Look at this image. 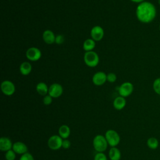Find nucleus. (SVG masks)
I'll return each instance as SVG.
<instances>
[{
  "mask_svg": "<svg viewBox=\"0 0 160 160\" xmlns=\"http://www.w3.org/2000/svg\"><path fill=\"white\" fill-rule=\"evenodd\" d=\"M109 156L111 160H119L121 159V152L116 147H112L109 151Z\"/></svg>",
  "mask_w": 160,
  "mask_h": 160,
  "instance_id": "obj_17",
  "label": "nucleus"
},
{
  "mask_svg": "<svg viewBox=\"0 0 160 160\" xmlns=\"http://www.w3.org/2000/svg\"><path fill=\"white\" fill-rule=\"evenodd\" d=\"M84 61L87 66L95 67L99 62V57L96 52L94 51H88L84 56Z\"/></svg>",
  "mask_w": 160,
  "mask_h": 160,
  "instance_id": "obj_4",
  "label": "nucleus"
},
{
  "mask_svg": "<svg viewBox=\"0 0 160 160\" xmlns=\"http://www.w3.org/2000/svg\"><path fill=\"white\" fill-rule=\"evenodd\" d=\"M2 92L7 96H11L15 92V86L10 81H4L1 85Z\"/></svg>",
  "mask_w": 160,
  "mask_h": 160,
  "instance_id": "obj_7",
  "label": "nucleus"
},
{
  "mask_svg": "<svg viewBox=\"0 0 160 160\" xmlns=\"http://www.w3.org/2000/svg\"><path fill=\"white\" fill-rule=\"evenodd\" d=\"M12 148L11 139L7 137H2L0 139V149L2 151H8Z\"/></svg>",
  "mask_w": 160,
  "mask_h": 160,
  "instance_id": "obj_13",
  "label": "nucleus"
},
{
  "mask_svg": "<svg viewBox=\"0 0 160 160\" xmlns=\"http://www.w3.org/2000/svg\"><path fill=\"white\" fill-rule=\"evenodd\" d=\"M59 135L62 138V139H67L71 133V131H70V128L68 126L63 124L62 126H60V128H59Z\"/></svg>",
  "mask_w": 160,
  "mask_h": 160,
  "instance_id": "obj_16",
  "label": "nucleus"
},
{
  "mask_svg": "<svg viewBox=\"0 0 160 160\" xmlns=\"http://www.w3.org/2000/svg\"><path fill=\"white\" fill-rule=\"evenodd\" d=\"M71 146V142L67 139H64L62 141V147L64 149H68L69 147Z\"/></svg>",
  "mask_w": 160,
  "mask_h": 160,
  "instance_id": "obj_28",
  "label": "nucleus"
},
{
  "mask_svg": "<svg viewBox=\"0 0 160 160\" xmlns=\"http://www.w3.org/2000/svg\"><path fill=\"white\" fill-rule=\"evenodd\" d=\"M26 55L28 59L32 61H35L40 59L41 56V52L38 48L32 47L27 50Z\"/></svg>",
  "mask_w": 160,
  "mask_h": 160,
  "instance_id": "obj_8",
  "label": "nucleus"
},
{
  "mask_svg": "<svg viewBox=\"0 0 160 160\" xmlns=\"http://www.w3.org/2000/svg\"><path fill=\"white\" fill-rule=\"evenodd\" d=\"M157 14L155 6L149 1H143L138 4L136 10L138 19L142 23H150L156 18Z\"/></svg>",
  "mask_w": 160,
  "mask_h": 160,
  "instance_id": "obj_1",
  "label": "nucleus"
},
{
  "mask_svg": "<svg viewBox=\"0 0 160 160\" xmlns=\"http://www.w3.org/2000/svg\"><path fill=\"white\" fill-rule=\"evenodd\" d=\"M133 85L129 82H125L122 83L119 88V93L121 96L124 98L128 97L131 94L133 91Z\"/></svg>",
  "mask_w": 160,
  "mask_h": 160,
  "instance_id": "obj_6",
  "label": "nucleus"
},
{
  "mask_svg": "<svg viewBox=\"0 0 160 160\" xmlns=\"http://www.w3.org/2000/svg\"><path fill=\"white\" fill-rule=\"evenodd\" d=\"M91 36L93 40L96 41H100L104 36V30L101 26H96L92 28Z\"/></svg>",
  "mask_w": 160,
  "mask_h": 160,
  "instance_id": "obj_10",
  "label": "nucleus"
},
{
  "mask_svg": "<svg viewBox=\"0 0 160 160\" xmlns=\"http://www.w3.org/2000/svg\"><path fill=\"white\" fill-rule=\"evenodd\" d=\"M147 146L151 149H156L159 146V141L158 139L154 137L149 138L147 140Z\"/></svg>",
  "mask_w": 160,
  "mask_h": 160,
  "instance_id": "obj_21",
  "label": "nucleus"
},
{
  "mask_svg": "<svg viewBox=\"0 0 160 160\" xmlns=\"http://www.w3.org/2000/svg\"><path fill=\"white\" fill-rule=\"evenodd\" d=\"M62 91L63 89L61 85L58 83H54L51 85L49 88L48 93L52 98H58L62 94Z\"/></svg>",
  "mask_w": 160,
  "mask_h": 160,
  "instance_id": "obj_9",
  "label": "nucleus"
},
{
  "mask_svg": "<svg viewBox=\"0 0 160 160\" xmlns=\"http://www.w3.org/2000/svg\"><path fill=\"white\" fill-rule=\"evenodd\" d=\"M159 31H160V24H159Z\"/></svg>",
  "mask_w": 160,
  "mask_h": 160,
  "instance_id": "obj_32",
  "label": "nucleus"
},
{
  "mask_svg": "<svg viewBox=\"0 0 160 160\" xmlns=\"http://www.w3.org/2000/svg\"><path fill=\"white\" fill-rule=\"evenodd\" d=\"M62 138L59 135L51 136L48 141L49 148L52 150H58L62 147Z\"/></svg>",
  "mask_w": 160,
  "mask_h": 160,
  "instance_id": "obj_5",
  "label": "nucleus"
},
{
  "mask_svg": "<svg viewBox=\"0 0 160 160\" xmlns=\"http://www.w3.org/2000/svg\"><path fill=\"white\" fill-rule=\"evenodd\" d=\"M107 80V75L103 72H98L92 77V82L96 86H101Z\"/></svg>",
  "mask_w": 160,
  "mask_h": 160,
  "instance_id": "obj_11",
  "label": "nucleus"
},
{
  "mask_svg": "<svg viewBox=\"0 0 160 160\" xmlns=\"http://www.w3.org/2000/svg\"><path fill=\"white\" fill-rule=\"evenodd\" d=\"M42 38L44 41L49 44L54 43L56 39V37L54 33L50 30H46L43 32Z\"/></svg>",
  "mask_w": 160,
  "mask_h": 160,
  "instance_id": "obj_14",
  "label": "nucleus"
},
{
  "mask_svg": "<svg viewBox=\"0 0 160 160\" xmlns=\"http://www.w3.org/2000/svg\"><path fill=\"white\" fill-rule=\"evenodd\" d=\"M64 38L63 36H62V35H58L56 37L55 42H56V43H57L58 44H62L64 42Z\"/></svg>",
  "mask_w": 160,
  "mask_h": 160,
  "instance_id": "obj_29",
  "label": "nucleus"
},
{
  "mask_svg": "<svg viewBox=\"0 0 160 160\" xmlns=\"http://www.w3.org/2000/svg\"><path fill=\"white\" fill-rule=\"evenodd\" d=\"M92 144L94 148L98 152H102L107 149L108 143L105 136L98 134L94 138Z\"/></svg>",
  "mask_w": 160,
  "mask_h": 160,
  "instance_id": "obj_2",
  "label": "nucleus"
},
{
  "mask_svg": "<svg viewBox=\"0 0 160 160\" xmlns=\"http://www.w3.org/2000/svg\"><path fill=\"white\" fill-rule=\"evenodd\" d=\"M126 104V99L122 96H118L113 101V106L117 110H121L122 109Z\"/></svg>",
  "mask_w": 160,
  "mask_h": 160,
  "instance_id": "obj_15",
  "label": "nucleus"
},
{
  "mask_svg": "<svg viewBox=\"0 0 160 160\" xmlns=\"http://www.w3.org/2000/svg\"><path fill=\"white\" fill-rule=\"evenodd\" d=\"M19 160H34V159L31 154L26 152V153L21 155Z\"/></svg>",
  "mask_w": 160,
  "mask_h": 160,
  "instance_id": "obj_24",
  "label": "nucleus"
},
{
  "mask_svg": "<svg viewBox=\"0 0 160 160\" xmlns=\"http://www.w3.org/2000/svg\"><path fill=\"white\" fill-rule=\"evenodd\" d=\"M94 160H107V157L103 152H98L95 155Z\"/></svg>",
  "mask_w": 160,
  "mask_h": 160,
  "instance_id": "obj_25",
  "label": "nucleus"
},
{
  "mask_svg": "<svg viewBox=\"0 0 160 160\" xmlns=\"http://www.w3.org/2000/svg\"><path fill=\"white\" fill-rule=\"evenodd\" d=\"M105 138L109 145L111 147H116L120 142V136L118 133L112 129L108 130L105 133Z\"/></svg>",
  "mask_w": 160,
  "mask_h": 160,
  "instance_id": "obj_3",
  "label": "nucleus"
},
{
  "mask_svg": "<svg viewBox=\"0 0 160 160\" xmlns=\"http://www.w3.org/2000/svg\"><path fill=\"white\" fill-rule=\"evenodd\" d=\"M131 1L134 2H137V3H139V4L144 1V0H131Z\"/></svg>",
  "mask_w": 160,
  "mask_h": 160,
  "instance_id": "obj_30",
  "label": "nucleus"
},
{
  "mask_svg": "<svg viewBox=\"0 0 160 160\" xmlns=\"http://www.w3.org/2000/svg\"><path fill=\"white\" fill-rule=\"evenodd\" d=\"M154 91L158 95H160V78H156L152 84Z\"/></svg>",
  "mask_w": 160,
  "mask_h": 160,
  "instance_id": "obj_22",
  "label": "nucleus"
},
{
  "mask_svg": "<svg viewBox=\"0 0 160 160\" xmlns=\"http://www.w3.org/2000/svg\"><path fill=\"white\" fill-rule=\"evenodd\" d=\"M52 102V97L49 95L45 96L43 98V103L45 105H49Z\"/></svg>",
  "mask_w": 160,
  "mask_h": 160,
  "instance_id": "obj_27",
  "label": "nucleus"
},
{
  "mask_svg": "<svg viewBox=\"0 0 160 160\" xmlns=\"http://www.w3.org/2000/svg\"><path fill=\"white\" fill-rule=\"evenodd\" d=\"M95 41L91 39H86L83 43V49L88 51H91L95 47Z\"/></svg>",
  "mask_w": 160,
  "mask_h": 160,
  "instance_id": "obj_20",
  "label": "nucleus"
},
{
  "mask_svg": "<svg viewBox=\"0 0 160 160\" xmlns=\"http://www.w3.org/2000/svg\"><path fill=\"white\" fill-rule=\"evenodd\" d=\"M6 160H14L16 158V152L13 150H9L6 151L5 154Z\"/></svg>",
  "mask_w": 160,
  "mask_h": 160,
  "instance_id": "obj_23",
  "label": "nucleus"
},
{
  "mask_svg": "<svg viewBox=\"0 0 160 160\" xmlns=\"http://www.w3.org/2000/svg\"><path fill=\"white\" fill-rule=\"evenodd\" d=\"M36 91L37 92L42 96L46 95L47 93H48L49 88H48L47 85L44 82H39L36 86Z\"/></svg>",
  "mask_w": 160,
  "mask_h": 160,
  "instance_id": "obj_19",
  "label": "nucleus"
},
{
  "mask_svg": "<svg viewBox=\"0 0 160 160\" xmlns=\"http://www.w3.org/2000/svg\"><path fill=\"white\" fill-rule=\"evenodd\" d=\"M107 80L110 82H114L116 80V76L114 73H109L107 75Z\"/></svg>",
  "mask_w": 160,
  "mask_h": 160,
  "instance_id": "obj_26",
  "label": "nucleus"
},
{
  "mask_svg": "<svg viewBox=\"0 0 160 160\" xmlns=\"http://www.w3.org/2000/svg\"><path fill=\"white\" fill-rule=\"evenodd\" d=\"M20 72L23 75H28L29 74L32 69V66L31 64L28 62H23L19 68Z\"/></svg>",
  "mask_w": 160,
  "mask_h": 160,
  "instance_id": "obj_18",
  "label": "nucleus"
},
{
  "mask_svg": "<svg viewBox=\"0 0 160 160\" xmlns=\"http://www.w3.org/2000/svg\"><path fill=\"white\" fill-rule=\"evenodd\" d=\"M12 150L17 154H23L27 152L28 151V147L27 146L22 142H16L12 144Z\"/></svg>",
  "mask_w": 160,
  "mask_h": 160,
  "instance_id": "obj_12",
  "label": "nucleus"
},
{
  "mask_svg": "<svg viewBox=\"0 0 160 160\" xmlns=\"http://www.w3.org/2000/svg\"><path fill=\"white\" fill-rule=\"evenodd\" d=\"M158 3H159V4L160 5V0H158Z\"/></svg>",
  "mask_w": 160,
  "mask_h": 160,
  "instance_id": "obj_31",
  "label": "nucleus"
}]
</instances>
